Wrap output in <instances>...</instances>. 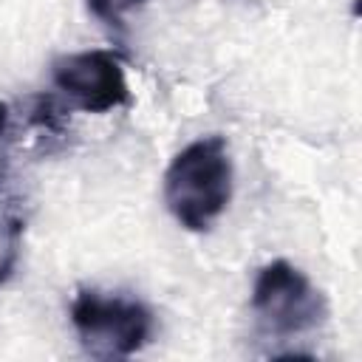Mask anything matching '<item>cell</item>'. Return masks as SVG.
I'll return each instance as SVG.
<instances>
[{
    "instance_id": "4",
    "label": "cell",
    "mask_w": 362,
    "mask_h": 362,
    "mask_svg": "<svg viewBox=\"0 0 362 362\" xmlns=\"http://www.w3.org/2000/svg\"><path fill=\"white\" fill-rule=\"evenodd\" d=\"M54 85L88 113H105L130 105L124 68L113 51H79L54 59Z\"/></svg>"
},
{
    "instance_id": "3",
    "label": "cell",
    "mask_w": 362,
    "mask_h": 362,
    "mask_svg": "<svg viewBox=\"0 0 362 362\" xmlns=\"http://www.w3.org/2000/svg\"><path fill=\"white\" fill-rule=\"evenodd\" d=\"M252 311L257 322L277 337H291L317 328L325 314L322 291L288 260L263 266L252 286Z\"/></svg>"
},
{
    "instance_id": "6",
    "label": "cell",
    "mask_w": 362,
    "mask_h": 362,
    "mask_svg": "<svg viewBox=\"0 0 362 362\" xmlns=\"http://www.w3.org/2000/svg\"><path fill=\"white\" fill-rule=\"evenodd\" d=\"M141 3H147V0H88V8H90V14L99 17L102 23H107V25H122V17H124L130 8L141 6Z\"/></svg>"
},
{
    "instance_id": "7",
    "label": "cell",
    "mask_w": 362,
    "mask_h": 362,
    "mask_svg": "<svg viewBox=\"0 0 362 362\" xmlns=\"http://www.w3.org/2000/svg\"><path fill=\"white\" fill-rule=\"evenodd\" d=\"M6 127H8V105L0 102V136L6 133Z\"/></svg>"
},
{
    "instance_id": "5",
    "label": "cell",
    "mask_w": 362,
    "mask_h": 362,
    "mask_svg": "<svg viewBox=\"0 0 362 362\" xmlns=\"http://www.w3.org/2000/svg\"><path fill=\"white\" fill-rule=\"evenodd\" d=\"M23 243V221L0 215V286L14 274Z\"/></svg>"
},
{
    "instance_id": "1",
    "label": "cell",
    "mask_w": 362,
    "mask_h": 362,
    "mask_svg": "<svg viewBox=\"0 0 362 362\" xmlns=\"http://www.w3.org/2000/svg\"><path fill=\"white\" fill-rule=\"evenodd\" d=\"M232 198V158L223 136H201L164 173V204L189 232H206Z\"/></svg>"
},
{
    "instance_id": "2",
    "label": "cell",
    "mask_w": 362,
    "mask_h": 362,
    "mask_svg": "<svg viewBox=\"0 0 362 362\" xmlns=\"http://www.w3.org/2000/svg\"><path fill=\"white\" fill-rule=\"evenodd\" d=\"M71 322L82 348L96 359L130 356L153 337V314L144 303L93 288L76 291L71 300Z\"/></svg>"
}]
</instances>
